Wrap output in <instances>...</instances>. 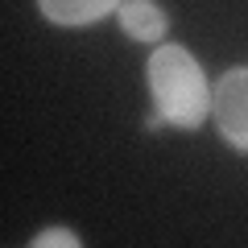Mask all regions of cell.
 <instances>
[{
  "instance_id": "cell-1",
  "label": "cell",
  "mask_w": 248,
  "mask_h": 248,
  "mask_svg": "<svg viewBox=\"0 0 248 248\" xmlns=\"http://www.w3.org/2000/svg\"><path fill=\"white\" fill-rule=\"evenodd\" d=\"M145 87H149L153 112L166 116L170 128L178 133H199L211 120V91L203 62L178 42H161L145 58Z\"/></svg>"
},
{
  "instance_id": "cell-2",
  "label": "cell",
  "mask_w": 248,
  "mask_h": 248,
  "mask_svg": "<svg viewBox=\"0 0 248 248\" xmlns=\"http://www.w3.org/2000/svg\"><path fill=\"white\" fill-rule=\"evenodd\" d=\"M211 124L232 153L248 157V66H228L211 91Z\"/></svg>"
},
{
  "instance_id": "cell-3",
  "label": "cell",
  "mask_w": 248,
  "mask_h": 248,
  "mask_svg": "<svg viewBox=\"0 0 248 248\" xmlns=\"http://www.w3.org/2000/svg\"><path fill=\"white\" fill-rule=\"evenodd\" d=\"M116 25H120V33L128 42L149 46V50L170 37V17H166V9H161L157 0H124L120 9H116Z\"/></svg>"
},
{
  "instance_id": "cell-4",
  "label": "cell",
  "mask_w": 248,
  "mask_h": 248,
  "mask_svg": "<svg viewBox=\"0 0 248 248\" xmlns=\"http://www.w3.org/2000/svg\"><path fill=\"white\" fill-rule=\"evenodd\" d=\"M120 4L124 0H37V13L58 29H87L116 17Z\"/></svg>"
},
{
  "instance_id": "cell-5",
  "label": "cell",
  "mask_w": 248,
  "mask_h": 248,
  "mask_svg": "<svg viewBox=\"0 0 248 248\" xmlns=\"http://www.w3.org/2000/svg\"><path fill=\"white\" fill-rule=\"evenodd\" d=\"M79 232L75 228H42L33 240H29V248H79Z\"/></svg>"
}]
</instances>
